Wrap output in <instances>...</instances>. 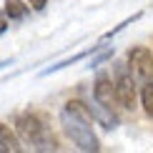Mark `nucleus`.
<instances>
[{
  "label": "nucleus",
  "mask_w": 153,
  "mask_h": 153,
  "mask_svg": "<svg viewBox=\"0 0 153 153\" xmlns=\"http://www.w3.org/2000/svg\"><path fill=\"white\" fill-rule=\"evenodd\" d=\"M60 123H63V128H65L68 138H71L80 151L95 153V151L100 148L98 138H95V133L91 128V118H83V116H78V113H73V111H68V108H65V111L60 113Z\"/></svg>",
  "instance_id": "1"
},
{
  "label": "nucleus",
  "mask_w": 153,
  "mask_h": 153,
  "mask_svg": "<svg viewBox=\"0 0 153 153\" xmlns=\"http://www.w3.org/2000/svg\"><path fill=\"white\" fill-rule=\"evenodd\" d=\"M15 128H18V133H20L25 141H28L30 146H35L38 151H53L55 148L53 138H48V133H45V126H43L33 113L20 116L15 120Z\"/></svg>",
  "instance_id": "2"
},
{
  "label": "nucleus",
  "mask_w": 153,
  "mask_h": 153,
  "mask_svg": "<svg viewBox=\"0 0 153 153\" xmlns=\"http://www.w3.org/2000/svg\"><path fill=\"white\" fill-rule=\"evenodd\" d=\"M128 68H131V75L136 78V83H141V85L151 83V78H153V55H151V50L133 48L128 53Z\"/></svg>",
  "instance_id": "3"
},
{
  "label": "nucleus",
  "mask_w": 153,
  "mask_h": 153,
  "mask_svg": "<svg viewBox=\"0 0 153 153\" xmlns=\"http://www.w3.org/2000/svg\"><path fill=\"white\" fill-rule=\"evenodd\" d=\"M116 100L123 108H136V78L126 68H120L116 78Z\"/></svg>",
  "instance_id": "4"
},
{
  "label": "nucleus",
  "mask_w": 153,
  "mask_h": 153,
  "mask_svg": "<svg viewBox=\"0 0 153 153\" xmlns=\"http://www.w3.org/2000/svg\"><path fill=\"white\" fill-rule=\"evenodd\" d=\"M93 95H95V100H98V105L111 108L113 100H116V83H111V78H108L105 73H100L98 78H95Z\"/></svg>",
  "instance_id": "5"
},
{
  "label": "nucleus",
  "mask_w": 153,
  "mask_h": 153,
  "mask_svg": "<svg viewBox=\"0 0 153 153\" xmlns=\"http://www.w3.org/2000/svg\"><path fill=\"white\" fill-rule=\"evenodd\" d=\"M0 148H3V151H13V153L20 151L18 136L10 131V126H5V123H0Z\"/></svg>",
  "instance_id": "6"
},
{
  "label": "nucleus",
  "mask_w": 153,
  "mask_h": 153,
  "mask_svg": "<svg viewBox=\"0 0 153 153\" xmlns=\"http://www.w3.org/2000/svg\"><path fill=\"white\" fill-rule=\"evenodd\" d=\"M5 13H8L13 20H20V18H25L28 8L23 5V0H5Z\"/></svg>",
  "instance_id": "7"
},
{
  "label": "nucleus",
  "mask_w": 153,
  "mask_h": 153,
  "mask_svg": "<svg viewBox=\"0 0 153 153\" xmlns=\"http://www.w3.org/2000/svg\"><path fill=\"white\" fill-rule=\"evenodd\" d=\"M141 105H143V111L153 118V83H146V85H143V91H141Z\"/></svg>",
  "instance_id": "8"
},
{
  "label": "nucleus",
  "mask_w": 153,
  "mask_h": 153,
  "mask_svg": "<svg viewBox=\"0 0 153 153\" xmlns=\"http://www.w3.org/2000/svg\"><path fill=\"white\" fill-rule=\"evenodd\" d=\"M28 3L33 5L35 10H43V8H45V5H48V0H28Z\"/></svg>",
  "instance_id": "9"
},
{
  "label": "nucleus",
  "mask_w": 153,
  "mask_h": 153,
  "mask_svg": "<svg viewBox=\"0 0 153 153\" xmlns=\"http://www.w3.org/2000/svg\"><path fill=\"white\" fill-rule=\"evenodd\" d=\"M5 28H8V25H5V18H0V35L5 33Z\"/></svg>",
  "instance_id": "10"
}]
</instances>
